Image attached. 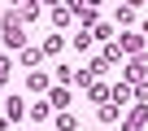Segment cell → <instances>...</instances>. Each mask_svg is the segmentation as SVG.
Wrapping results in <instances>:
<instances>
[{
  "label": "cell",
  "instance_id": "3957f363",
  "mask_svg": "<svg viewBox=\"0 0 148 131\" xmlns=\"http://www.w3.org/2000/svg\"><path fill=\"white\" fill-rule=\"evenodd\" d=\"M126 74H131V83H135L139 74H148V57H144V52H139V57L131 61V70H126Z\"/></svg>",
  "mask_w": 148,
  "mask_h": 131
},
{
  "label": "cell",
  "instance_id": "ba28073f",
  "mask_svg": "<svg viewBox=\"0 0 148 131\" xmlns=\"http://www.w3.org/2000/svg\"><path fill=\"white\" fill-rule=\"evenodd\" d=\"M48 88V74H39V70H31V92H44Z\"/></svg>",
  "mask_w": 148,
  "mask_h": 131
},
{
  "label": "cell",
  "instance_id": "4fadbf2b",
  "mask_svg": "<svg viewBox=\"0 0 148 131\" xmlns=\"http://www.w3.org/2000/svg\"><path fill=\"white\" fill-rule=\"evenodd\" d=\"M5 127H9V118H0V131H5Z\"/></svg>",
  "mask_w": 148,
  "mask_h": 131
},
{
  "label": "cell",
  "instance_id": "8992f818",
  "mask_svg": "<svg viewBox=\"0 0 148 131\" xmlns=\"http://www.w3.org/2000/svg\"><path fill=\"white\" fill-rule=\"evenodd\" d=\"M39 57H44L39 48H22V66H26V70H35V66H39Z\"/></svg>",
  "mask_w": 148,
  "mask_h": 131
},
{
  "label": "cell",
  "instance_id": "9c48e42d",
  "mask_svg": "<svg viewBox=\"0 0 148 131\" xmlns=\"http://www.w3.org/2000/svg\"><path fill=\"white\" fill-rule=\"evenodd\" d=\"M87 96H92V101H96V105H100V101H105V96H109V88H105V83H92V88H87Z\"/></svg>",
  "mask_w": 148,
  "mask_h": 131
},
{
  "label": "cell",
  "instance_id": "7a4b0ae2",
  "mask_svg": "<svg viewBox=\"0 0 148 131\" xmlns=\"http://www.w3.org/2000/svg\"><path fill=\"white\" fill-rule=\"evenodd\" d=\"M144 48V35H122V44H118V52H139Z\"/></svg>",
  "mask_w": 148,
  "mask_h": 131
},
{
  "label": "cell",
  "instance_id": "52a82bcc",
  "mask_svg": "<svg viewBox=\"0 0 148 131\" xmlns=\"http://www.w3.org/2000/svg\"><path fill=\"white\" fill-rule=\"evenodd\" d=\"M52 18H57V26H70V18H74V13H70V5H57V9H52Z\"/></svg>",
  "mask_w": 148,
  "mask_h": 131
},
{
  "label": "cell",
  "instance_id": "277c9868",
  "mask_svg": "<svg viewBox=\"0 0 148 131\" xmlns=\"http://www.w3.org/2000/svg\"><path fill=\"white\" fill-rule=\"evenodd\" d=\"M5 114H9V118H22V114H26L22 96H9V101H5Z\"/></svg>",
  "mask_w": 148,
  "mask_h": 131
},
{
  "label": "cell",
  "instance_id": "8fae6325",
  "mask_svg": "<svg viewBox=\"0 0 148 131\" xmlns=\"http://www.w3.org/2000/svg\"><path fill=\"white\" fill-rule=\"evenodd\" d=\"M39 52H61V35H48V39H44V48H39Z\"/></svg>",
  "mask_w": 148,
  "mask_h": 131
},
{
  "label": "cell",
  "instance_id": "30bf717a",
  "mask_svg": "<svg viewBox=\"0 0 148 131\" xmlns=\"http://www.w3.org/2000/svg\"><path fill=\"white\" fill-rule=\"evenodd\" d=\"M52 105L65 114V105H70V92H65V88H57V92H52Z\"/></svg>",
  "mask_w": 148,
  "mask_h": 131
},
{
  "label": "cell",
  "instance_id": "5b68a950",
  "mask_svg": "<svg viewBox=\"0 0 148 131\" xmlns=\"http://www.w3.org/2000/svg\"><path fill=\"white\" fill-rule=\"evenodd\" d=\"M70 13H79L83 22H92V26H96V9H92V5H70Z\"/></svg>",
  "mask_w": 148,
  "mask_h": 131
},
{
  "label": "cell",
  "instance_id": "6da1fadb",
  "mask_svg": "<svg viewBox=\"0 0 148 131\" xmlns=\"http://www.w3.org/2000/svg\"><path fill=\"white\" fill-rule=\"evenodd\" d=\"M122 127H126V131H144V127H148V109L139 105V109H135V114H131V118H126Z\"/></svg>",
  "mask_w": 148,
  "mask_h": 131
},
{
  "label": "cell",
  "instance_id": "7c38bea8",
  "mask_svg": "<svg viewBox=\"0 0 148 131\" xmlns=\"http://www.w3.org/2000/svg\"><path fill=\"white\" fill-rule=\"evenodd\" d=\"M9 74V57H0V79H5Z\"/></svg>",
  "mask_w": 148,
  "mask_h": 131
}]
</instances>
